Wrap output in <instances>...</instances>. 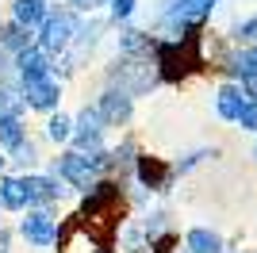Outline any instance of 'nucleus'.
I'll list each match as a JSON object with an SVG mask.
<instances>
[{
    "mask_svg": "<svg viewBox=\"0 0 257 253\" xmlns=\"http://www.w3.org/2000/svg\"><path fill=\"white\" fill-rule=\"evenodd\" d=\"M20 73H23V81H43L46 77V58L39 50H20Z\"/></svg>",
    "mask_w": 257,
    "mask_h": 253,
    "instance_id": "nucleus-10",
    "label": "nucleus"
},
{
    "mask_svg": "<svg viewBox=\"0 0 257 253\" xmlns=\"http://www.w3.org/2000/svg\"><path fill=\"white\" fill-rule=\"evenodd\" d=\"M242 131H249V135H257V100H249L242 111H238V119H234Z\"/></svg>",
    "mask_w": 257,
    "mask_h": 253,
    "instance_id": "nucleus-17",
    "label": "nucleus"
},
{
    "mask_svg": "<svg viewBox=\"0 0 257 253\" xmlns=\"http://www.w3.org/2000/svg\"><path fill=\"white\" fill-rule=\"evenodd\" d=\"M96 111H100L104 123H127V119H131V96L127 92H107L104 104H100Z\"/></svg>",
    "mask_w": 257,
    "mask_h": 253,
    "instance_id": "nucleus-6",
    "label": "nucleus"
},
{
    "mask_svg": "<svg viewBox=\"0 0 257 253\" xmlns=\"http://www.w3.org/2000/svg\"><path fill=\"white\" fill-rule=\"evenodd\" d=\"M219 0H169V23L173 27H184V31H200L204 20L211 16V8Z\"/></svg>",
    "mask_w": 257,
    "mask_h": 253,
    "instance_id": "nucleus-1",
    "label": "nucleus"
},
{
    "mask_svg": "<svg viewBox=\"0 0 257 253\" xmlns=\"http://www.w3.org/2000/svg\"><path fill=\"white\" fill-rule=\"evenodd\" d=\"M23 238L35 245H50L54 238H58V230H54V222L46 219V215H27L23 219Z\"/></svg>",
    "mask_w": 257,
    "mask_h": 253,
    "instance_id": "nucleus-8",
    "label": "nucleus"
},
{
    "mask_svg": "<svg viewBox=\"0 0 257 253\" xmlns=\"http://www.w3.org/2000/svg\"><path fill=\"white\" fill-rule=\"evenodd\" d=\"M0 165H4V158H0Z\"/></svg>",
    "mask_w": 257,
    "mask_h": 253,
    "instance_id": "nucleus-22",
    "label": "nucleus"
},
{
    "mask_svg": "<svg viewBox=\"0 0 257 253\" xmlns=\"http://www.w3.org/2000/svg\"><path fill=\"white\" fill-rule=\"evenodd\" d=\"M249 104V96H246V88L238 81H226V84H219V92H215V111H219V119H226V123H234L238 119V111Z\"/></svg>",
    "mask_w": 257,
    "mask_h": 253,
    "instance_id": "nucleus-2",
    "label": "nucleus"
},
{
    "mask_svg": "<svg viewBox=\"0 0 257 253\" xmlns=\"http://www.w3.org/2000/svg\"><path fill=\"white\" fill-rule=\"evenodd\" d=\"M20 184H23L27 203H31V200H54V196H58V184L46 180V177H27V180H20Z\"/></svg>",
    "mask_w": 257,
    "mask_h": 253,
    "instance_id": "nucleus-12",
    "label": "nucleus"
},
{
    "mask_svg": "<svg viewBox=\"0 0 257 253\" xmlns=\"http://www.w3.org/2000/svg\"><path fill=\"white\" fill-rule=\"evenodd\" d=\"M111 12H115V20H127L135 12V0H111Z\"/></svg>",
    "mask_w": 257,
    "mask_h": 253,
    "instance_id": "nucleus-19",
    "label": "nucleus"
},
{
    "mask_svg": "<svg viewBox=\"0 0 257 253\" xmlns=\"http://www.w3.org/2000/svg\"><path fill=\"white\" fill-rule=\"evenodd\" d=\"M69 135H73V131H69V119H65V115H54L50 119V138H54V142H65Z\"/></svg>",
    "mask_w": 257,
    "mask_h": 253,
    "instance_id": "nucleus-18",
    "label": "nucleus"
},
{
    "mask_svg": "<svg viewBox=\"0 0 257 253\" xmlns=\"http://www.w3.org/2000/svg\"><path fill=\"white\" fill-rule=\"evenodd\" d=\"M27 100H31V107H54V100H58V84L54 81H27Z\"/></svg>",
    "mask_w": 257,
    "mask_h": 253,
    "instance_id": "nucleus-9",
    "label": "nucleus"
},
{
    "mask_svg": "<svg viewBox=\"0 0 257 253\" xmlns=\"http://www.w3.org/2000/svg\"><path fill=\"white\" fill-rule=\"evenodd\" d=\"M77 4H81V8H96V0H77Z\"/></svg>",
    "mask_w": 257,
    "mask_h": 253,
    "instance_id": "nucleus-20",
    "label": "nucleus"
},
{
    "mask_svg": "<svg viewBox=\"0 0 257 253\" xmlns=\"http://www.w3.org/2000/svg\"><path fill=\"white\" fill-rule=\"evenodd\" d=\"M226 73L234 77L238 84H253L257 81V42L253 46H242L226 58Z\"/></svg>",
    "mask_w": 257,
    "mask_h": 253,
    "instance_id": "nucleus-3",
    "label": "nucleus"
},
{
    "mask_svg": "<svg viewBox=\"0 0 257 253\" xmlns=\"http://www.w3.org/2000/svg\"><path fill=\"white\" fill-rule=\"evenodd\" d=\"M69 35H73V16H50L43 27V46L46 50H62L65 42H69Z\"/></svg>",
    "mask_w": 257,
    "mask_h": 253,
    "instance_id": "nucleus-4",
    "label": "nucleus"
},
{
    "mask_svg": "<svg viewBox=\"0 0 257 253\" xmlns=\"http://www.w3.org/2000/svg\"><path fill=\"white\" fill-rule=\"evenodd\" d=\"M234 39L242 42V46H253V42H257V12H253V16H246V20L234 27Z\"/></svg>",
    "mask_w": 257,
    "mask_h": 253,
    "instance_id": "nucleus-16",
    "label": "nucleus"
},
{
    "mask_svg": "<svg viewBox=\"0 0 257 253\" xmlns=\"http://www.w3.org/2000/svg\"><path fill=\"white\" fill-rule=\"evenodd\" d=\"M0 200L8 203V207H23V203H27L23 184H20V180H0Z\"/></svg>",
    "mask_w": 257,
    "mask_h": 253,
    "instance_id": "nucleus-14",
    "label": "nucleus"
},
{
    "mask_svg": "<svg viewBox=\"0 0 257 253\" xmlns=\"http://www.w3.org/2000/svg\"><path fill=\"white\" fill-rule=\"evenodd\" d=\"M39 20H43V0H20L16 4V23L20 27H31Z\"/></svg>",
    "mask_w": 257,
    "mask_h": 253,
    "instance_id": "nucleus-13",
    "label": "nucleus"
},
{
    "mask_svg": "<svg viewBox=\"0 0 257 253\" xmlns=\"http://www.w3.org/2000/svg\"><path fill=\"white\" fill-rule=\"evenodd\" d=\"M77 142H81L85 150H96L100 146V111H96V107L81 115V135H77Z\"/></svg>",
    "mask_w": 257,
    "mask_h": 253,
    "instance_id": "nucleus-11",
    "label": "nucleus"
},
{
    "mask_svg": "<svg viewBox=\"0 0 257 253\" xmlns=\"http://www.w3.org/2000/svg\"><path fill=\"white\" fill-rule=\"evenodd\" d=\"M253 161H257V142H253Z\"/></svg>",
    "mask_w": 257,
    "mask_h": 253,
    "instance_id": "nucleus-21",
    "label": "nucleus"
},
{
    "mask_svg": "<svg viewBox=\"0 0 257 253\" xmlns=\"http://www.w3.org/2000/svg\"><path fill=\"white\" fill-rule=\"evenodd\" d=\"M184 245H188V253H223V238L207 226H192L184 234Z\"/></svg>",
    "mask_w": 257,
    "mask_h": 253,
    "instance_id": "nucleus-7",
    "label": "nucleus"
},
{
    "mask_svg": "<svg viewBox=\"0 0 257 253\" xmlns=\"http://www.w3.org/2000/svg\"><path fill=\"white\" fill-rule=\"evenodd\" d=\"M0 142H4V146H20L23 142V131H20V123H16L12 115L0 119Z\"/></svg>",
    "mask_w": 257,
    "mask_h": 253,
    "instance_id": "nucleus-15",
    "label": "nucleus"
},
{
    "mask_svg": "<svg viewBox=\"0 0 257 253\" xmlns=\"http://www.w3.org/2000/svg\"><path fill=\"white\" fill-rule=\"evenodd\" d=\"M139 177H142V184H146V188L161 192L165 184H169L173 169L165 165V161H158V158H139Z\"/></svg>",
    "mask_w": 257,
    "mask_h": 253,
    "instance_id": "nucleus-5",
    "label": "nucleus"
}]
</instances>
